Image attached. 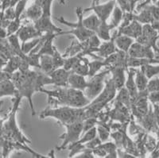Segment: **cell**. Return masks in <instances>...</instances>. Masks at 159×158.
<instances>
[{
  "label": "cell",
  "instance_id": "cell-11",
  "mask_svg": "<svg viewBox=\"0 0 159 158\" xmlns=\"http://www.w3.org/2000/svg\"><path fill=\"white\" fill-rule=\"evenodd\" d=\"M148 91L139 92V96L135 102L131 105L133 113L137 118L141 119L148 114Z\"/></svg>",
  "mask_w": 159,
  "mask_h": 158
},
{
  "label": "cell",
  "instance_id": "cell-31",
  "mask_svg": "<svg viewBox=\"0 0 159 158\" xmlns=\"http://www.w3.org/2000/svg\"><path fill=\"white\" fill-rule=\"evenodd\" d=\"M111 17V22H109V24H110L111 26L112 27V29H116V28L119 27V25H121L122 22H123V17H124V12H123V10L116 4V7H115L114 8V11L112 12V15Z\"/></svg>",
  "mask_w": 159,
  "mask_h": 158
},
{
  "label": "cell",
  "instance_id": "cell-40",
  "mask_svg": "<svg viewBox=\"0 0 159 158\" xmlns=\"http://www.w3.org/2000/svg\"><path fill=\"white\" fill-rule=\"evenodd\" d=\"M96 123H97L96 117H91V118H88V119H85L83 122V133L95 127L96 126L95 124H96Z\"/></svg>",
  "mask_w": 159,
  "mask_h": 158
},
{
  "label": "cell",
  "instance_id": "cell-8",
  "mask_svg": "<svg viewBox=\"0 0 159 158\" xmlns=\"http://www.w3.org/2000/svg\"><path fill=\"white\" fill-rule=\"evenodd\" d=\"M66 132L64 134L60 136V139H62L63 142L59 147L58 150L67 149L68 146L72 143L77 142L83 134V122H76L71 124L65 125Z\"/></svg>",
  "mask_w": 159,
  "mask_h": 158
},
{
  "label": "cell",
  "instance_id": "cell-18",
  "mask_svg": "<svg viewBox=\"0 0 159 158\" xmlns=\"http://www.w3.org/2000/svg\"><path fill=\"white\" fill-rule=\"evenodd\" d=\"M0 96L2 99L5 96H12L17 98L19 95V92L11 79L0 81Z\"/></svg>",
  "mask_w": 159,
  "mask_h": 158
},
{
  "label": "cell",
  "instance_id": "cell-36",
  "mask_svg": "<svg viewBox=\"0 0 159 158\" xmlns=\"http://www.w3.org/2000/svg\"><path fill=\"white\" fill-rule=\"evenodd\" d=\"M42 36H43V35H42ZM42 36L40 37V38H34V39L32 40H30V41L26 42L25 43L22 44V48L24 53L26 54V55L30 53V52L39 45V43L41 42V41H42Z\"/></svg>",
  "mask_w": 159,
  "mask_h": 158
},
{
  "label": "cell",
  "instance_id": "cell-5",
  "mask_svg": "<svg viewBox=\"0 0 159 158\" xmlns=\"http://www.w3.org/2000/svg\"><path fill=\"white\" fill-rule=\"evenodd\" d=\"M84 11H83L81 7H76V15L78 18L77 22H68L63 17L61 18H57L56 20L58 21L60 23L64 24L66 26L71 28V30L69 31H62L61 33L58 34V35H63V34H72L74 35L79 42H86L89 38L96 33L92 32V31L89 30L87 28H85L83 23V15Z\"/></svg>",
  "mask_w": 159,
  "mask_h": 158
},
{
  "label": "cell",
  "instance_id": "cell-27",
  "mask_svg": "<svg viewBox=\"0 0 159 158\" xmlns=\"http://www.w3.org/2000/svg\"><path fill=\"white\" fill-rule=\"evenodd\" d=\"M40 69L44 73L49 75L53 70H55L52 57L50 55L43 54L40 56Z\"/></svg>",
  "mask_w": 159,
  "mask_h": 158
},
{
  "label": "cell",
  "instance_id": "cell-14",
  "mask_svg": "<svg viewBox=\"0 0 159 158\" xmlns=\"http://www.w3.org/2000/svg\"><path fill=\"white\" fill-rule=\"evenodd\" d=\"M70 74L71 71L66 70L65 68H60L52 71L49 75L53 82V85L60 88H69Z\"/></svg>",
  "mask_w": 159,
  "mask_h": 158
},
{
  "label": "cell",
  "instance_id": "cell-19",
  "mask_svg": "<svg viewBox=\"0 0 159 158\" xmlns=\"http://www.w3.org/2000/svg\"><path fill=\"white\" fill-rule=\"evenodd\" d=\"M118 50L119 49H117L116 43H115L114 38H112L110 41L102 42L100 46L98 48L96 53H97L99 57L105 59V58H107V56H109L111 54L117 52Z\"/></svg>",
  "mask_w": 159,
  "mask_h": 158
},
{
  "label": "cell",
  "instance_id": "cell-58",
  "mask_svg": "<svg viewBox=\"0 0 159 158\" xmlns=\"http://www.w3.org/2000/svg\"><path fill=\"white\" fill-rule=\"evenodd\" d=\"M27 1H30V0H27Z\"/></svg>",
  "mask_w": 159,
  "mask_h": 158
},
{
  "label": "cell",
  "instance_id": "cell-52",
  "mask_svg": "<svg viewBox=\"0 0 159 158\" xmlns=\"http://www.w3.org/2000/svg\"><path fill=\"white\" fill-rule=\"evenodd\" d=\"M34 3L37 4V5L41 6V7H42V6L44 5V3H45L46 0H34Z\"/></svg>",
  "mask_w": 159,
  "mask_h": 158
},
{
  "label": "cell",
  "instance_id": "cell-4",
  "mask_svg": "<svg viewBox=\"0 0 159 158\" xmlns=\"http://www.w3.org/2000/svg\"><path fill=\"white\" fill-rule=\"evenodd\" d=\"M22 99V98L21 96L15 98V100L13 102L12 110L10 115H8V118L6 119L5 122L2 119L1 138L13 142H20L27 146V144L30 143V141L26 137H25V135L20 130L16 121V114Z\"/></svg>",
  "mask_w": 159,
  "mask_h": 158
},
{
  "label": "cell",
  "instance_id": "cell-25",
  "mask_svg": "<svg viewBox=\"0 0 159 158\" xmlns=\"http://www.w3.org/2000/svg\"><path fill=\"white\" fill-rule=\"evenodd\" d=\"M7 39L15 56H20V57L26 59L27 55L24 53L23 51H22V44H20L19 42H21V41H20L19 38H18V36L17 35V34L10 35V36H8Z\"/></svg>",
  "mask_w": 159,
  "mask_h": 158
},
{
  "label": "cell",
  "instance_id": "cell-53",
  "mask_svg": "<svg viewBox=\"0 0 159 158\" xmlns=\"http://www.w3.org/2000/svg\"><path fill=\"white\" fill-rule=\"evenodd\" d=\"M129 2H130V6H131L132 11H134V7H135V3H134V0H129Z\"/></svg>",
  "mask_w": 159,
  "mask_h": 158
},
{
  "label": "cell",
  "instance_id": "cell-2",
  "mask_svg": "<svg viewBox=\"0 0 159 158\" xmlns=\"http://www.w3.org/2000/svg\"><path fill=\"white\" fill-rule=\"evenodd\" d=\"M48 95L49 103L53 106H66L71 107L82 108L87 106L91 100L84 93L83 91L71 88H58L49 91L42 88L41 92Z\"/></svg>",
  "mask_w": 159,
  "mask_h": 158
},
{
  "label": "cell",
  "instance_id": "cell-44",
  "mask_svg": "<svg viewBox=\"0 0 159 158\" xmlns=\"http://www.w3.org/2000/svg\"><path fill=\"white\" fill-rule=\"evenodd\" d=\"M145 7H147L151 12V15L154 18V22L155 21H159V7L155 5H147Z\"/></svg>",
  "mask_w": 159,
  "mask_h": 158
},
{
  "label": "cell",
  "instance_id": "cell-39",
  "mask_svg": "<svg viewBox=\"0 0 159 158\" xmlns=\"http://www.w3.org/2000/svg\"><path fill=\"white\" fill-rule=\"evenodd\" d=\"M143 67H144L145 72H146L149 79H151L153 76L159 73V65H147Z\"/></svg>",
  "mask_w": 159,
  "mask_h": 158
},
{
  "label": "cell",
  "instance_id": "cell-50",
  "mask_svg": "<svg viewBox=\"0 0 159 158\" xmlns=\"http://www.w3.org/2000/svg\"><path fill=\"white\" fill-rule=\"evenodd\" d=\"M118 155H119L120 157H125V158H134L135 157V156L133 154H130V153H123V152H120L119 150H118Z\"/></svg>",
  "mask_w": 159,
  "mask_h": 158
},
{
  "label": "cell",
  "instance_id": "cell-12",
  "mask_svg": "<svg viewBox=\"0 0 159 158\" xmlns=\"http://www.w3.org/2000/svg\"><path fill=\"white\" fill-rule=\"evenodd\" d=\"M154 49L150 47L146 46L144 45L139 43L135 41L130 50L128 51V55L131 58H154Z\"/></svg>",
  "mask_w": 159,
  "mask_h": 158
},
{
  "label": "cell",
  "instance_id": "cell-13",
  "mask_svg": "<svg viewBox=\"0 0 159 158\" xmlns=\"http://www.w3.org/2000/svg\"><path fill=\"white\" fill-rule=\"evenodd\" d=\"M143 24H141L136 20H133L130 24L126 26L123 27V28H119L118 31H116V34H114V36L123 34V35H127V36L134 38L136 41V39L141 36L143 34Z\"/></svg>",
  "mask_w": 159,
  "mask_h": 158
},
{
  "label": "cell",
  "instance_id": "cell-33",
  "mask_svg": "<svg viewBox=\"0 0 159 158\" xmlns=\"http://www.w3.org/2000/svg\"><path fill=\"white\" fill-rule=\"evenodd\" d=\"M112 29H113L112 27L108 22H101V25H99V29H97L96 34L102 41L107 42V41H110L112 38V36L111 35V31Z\"/></svg>",
  "mask_w": 159,
  "mask_h": 158
},
{
  "label": "cell",
  "instance_id": "cell-55",
  "mask_svg": "<svg viewBox=\"0 0 159 158\" xmlns=\"http://www.w3.org/2000/svg\"><path fill=\"white\" fill-rule=\"evenodd\" d=\"M157 1H159V0H152V2H154V3H155V2H157Z\"/></svg>",
  "mask_w": 159,
  "mask_h": 158
},
{
  "label": "cell",
  "instance_id": "cell-7",
  "mask_svg": "<svg viewBox=\"0 0 159 158\" xmlns=\"http://www.w3.org/2000/svg\"><path fill=\"white\" fill-rule=\"evenodd\" d=\"M111 72V69H107L102 72H99L96 75L89 78L87 88L84 90L85 95L91 101L94 100L104 88L106 84V77Z\"/></svg>",
  "mask_w": 159,
  "mask_h": 158
},
{
  "label": "cell",
  "instance_id": "cell-6",
  "mask_svg": "<svg viewBox=\"0 0 159 158\" xmlns=\"http://www.w3.org/2000/svg\"><path fill=\"white\" fill-rule=\"evenodd\" d=\"M53 0H46L44 5L42 6L43 14L42 17L34 22V25L39 31L43 34H60L61 33L62 29L57 26L51 19V7Z\"/></svg>",
  "mask_w": 159,
  "mask_h": 158
},
{
  "label": "cell",
  "instance_id": "cell-15",
  "mask_svg": "<svg viewBox=\"0 0 159 158\" xmlns=\"http://www.w3.org/2000/svg\"><path fill=\"white\" fill-rule=\"evenodd\" d=\"M17 35L19 38L22 45L30 40L42 37L43 35V33L38 30L34 26V25L33 24V25H22L19 30L17 33Z\"/></svg>",
  "mask_w": 159,
  "mask_h": 158
},
{
  "label": "cell",
  "instance_id": "cell-32",
  "mask_svg": "<svg viewBox=\"0 0 159 158\" xmlns=\"http://www.w3.org/2000/svg\"><path fill=\"white\" fill-rule=\"evenodd\" d=\"M21 61H22V57L18 56H13L7 61V63L2 67V71H5V72H10L11 74L15 73V72L19 70Z\"/></svg>",
  "mask_w": 159,
  "mask_h": 158
},
{
  "label": "cell",
  "instance_id": "cell-47",
  "mask_svg": "<svg viewBox=\"0 0 159 158\" xmlns=\"http://www.w3.org/2000/svg\"><path fill=\"white\" fill-rule=\"evenodd\" d=\"M148 99L152 103L156 104L157 102H159V91L158 92H150L148 95Z\"/></svg>",
  "mask_w": 159,
  "mask_h": 158
},
{
  "label": "cell",
  "instance_id": "cell-24",
  "mask_svg": "<svg viewBox=\"0 0 159 158\" xmlns=\"http://www.w3.org/2000/svg\"><path fill=\"white\" fill-rule=\"evenodd\" d=\"M1 61H2V67H3L7 61L12 57L15 56L12 50L11 45L8 42L7 38L1 39Z\"/></svg>",
  "mask_w": 159,
  "mask_h": 158
},
{
  "label": "cell",
  "instance_id": "cell-16",
  "mask_svg": "<svg viewBox=\"0 0 159 158\" xmlns=\"http://www.w3.org/2000/svg\"><path fill=\"white\" fill-rule=\"evenodd\" d=\"M127 78L125 84V88H127V92L130 95L131 103L133 104L139 96V89L135 83V72L136 69L134 68H130L127 69ZM131 104V105H132Z\"/></svg>",
  "mask_w": 159,
  "mask_h": 158
},
{
  "label": "cell",
  "instance_id": "cell-35",
  "mask_svg": "<svg viewBox=\"0 0 159 158\" xmlns=\"http://www.w3.org/2000/svg\"><path fill=\"white\" fill-rule=\"evenodd\" d=\"M89 78L92 77L96 75V74L99 73V71L101 70V68L105 67L104 62L103 61H100L99 59L95 60V61H89Z\"/></svg>",
  "mask_w": 159,
  "mask_h": 158
},
{
  "label": "cell",
  "instance_id": "cell-41",
  "mask_svg": "<svg viewBox=\"0 0 159 158\" xmlns=\"http://www.w3.org/2000/svg\"><path fill=\"white\" fill-rule=\"evenodd\" d=\"M27 0H21L15 6V18H21L25 11V6L27 3Z\"/></svg>",
  "mask_w": 159,
  "mask_h": 158
},
{
  "label": "cell",
  "instance_id": "cell-42",
  "mask_svg": "<svg viewBox=\"0 0 159 158\" xmlns=\"http://www.w3.org/2000/svg\"><path fill=\"white\" fill-rule=\"evenodd\" d=\"M97 133H98V135H99V138L101 139V141L103 142H106V141L108 139L109 135H110V132H109L108 129L103 126H98Z\"/></svg>",
  "mask_w": 159,
  "mask_h": 158
},
{
  "label": "cell",
  "instance_id": "cell-3",
  "mask_svg": "<svg viewBox=\"0 0 159 158\" xmlns=\"http://www.w3.org/2000/svg\"><path fill=\"white\" fill-rule=\"evenodd\" d=\"M40 119L53 118L64 126L76 122H84L87 119L85 107L76 108L59 106L55 108H47L40 114Z\"/></svg>",
  "mask_w": 159,
  "mask_h": 158
},
{
  "label": "cell",
  "instance_id": "cell-10",
  "mask_svg": "<svg viewBox=\"0 0 159 158\" xmlns=\"http://www.w3.org/2000/svg\"><path fill=\"white\" fill-rule=\"evenodd\" d=\"M116 5V0H111L109 2L103 4H96L95 6H91L84 10V12L89 11H93L94 13L99 17L101 22H107L110 17L111 16L112 12Z\"/></svg>",
  "mask_w": 159,
  "mask_h": 158
},
{
  "label": "cell",
  "instance_id": "cell-57",
  "mask_svg": "<svg viewBox=\"0 0 159 158\" xmlns=\"http://www.w3.org/2000/svg\"><path fill=\"white\" fill-rule=\"evenodd\" d=\"M61 1L62 4H65V0H61Z\"/></svg>",
  "mask_w": 159,
  "mask_h": 158
},
{
  "label": "cell",
  "instance_id": "cell-20",
  "mask_svg": "<svg viewBox=\"0 0 159 158\" xmlns=\"http://www.w3.org/2000/svg\"><path fill=\"white\" fill-rule=\"evenodd\" d=\"M112 38H114L115 43H116L117 49L125 52H128L130 47L135 42V40L134 38L127 36V35H123V34H119L117 36L113 35Z\"/></svg>",
  "mask_w": 159,
  "mask_h": 158
},
{
  "label": "cell",
  "instance_id": "cell-28",
  "mask_svg": "<svg viewBox=\"0 0 159 158\" xmlns=\"http://www.w3.org/2000/svg\"><path fill=\"white\" fill-rule=\"evenodd\" d=\"M83 23L85 28L89 30L96 33L99 29V25H101V21L96 14H92L90 16L87 17L83 19Z\"/></svg>",
  "mask_w": 159,
  "mask_h": 158
},
{
  "label": "cell",
  "instance_id": "cell-21",
  "mask_svg": "<svg viewBox=\"0 0 159 158\" xmlns=\"http://www.w3.org/2000/svg\"><path fill=\"white\" fill-rule=\"evenodd\" d=\"M87 86L88 81L85 79V76L71 72L69 79V88L84 92L85 89L87 88Z\"/></svg>",
  "mask_w": 159,
  "mask_h": 158
},
{
  "label": "cell",
  "instance_id": "cell-22",
  "mask_svg": "<svg viewBox=\"0 0 159 158\" xmlns=\"http://www.w3.org/2000/svg\"><path fill=\"white\" fill-rule=\"evenodd\" d=\"M58 36V34H45L44 35L45 40L42 44V46L41 47L39 52H38L40 56L43 55V54H47L52 56V54L54 52L55 46L53 45V40Z\"/></svg>",
  "mask_w": 159,
  "mask_h": 158
},
{
  "label": "cell",
  "instance_id": "cell-54",
  "mask_svg": "<svg viewBox=\"0 0 159 158\" xmlns=\"http://www.w3.org/2000/svg\"><path fill=\"white\" fill-rule=\"evenodd\" d=\"M99 1V0H92V6H95V5H96V4H98Z\"/></svg>",
  "mask_w": 159,
  "mask_h": 158
},
{
  "label": "cell",
  "instance_id": "cell-43",
  "mask_svg": "<svg viewBox=\"0 0 159 158\" xmlns=\"http://www.w3.org/2000/svg\"><path fill=\"white\" fill-rule=\"evenodd\" d=\"M147 91H148L149 92H158L159 91V79L158 78L150 79V80L149 81L148 86H147Z\"/></svg>",
  "mask_w": 159,
  "mask_h": 158
},
{
  "label": "cell",
  "instance_id": "cell-34",
  "mask_svg": "<svg viewBox=\"0 0 159 158\" xmlns=\"http://www.w3.org/2000/svg\"><path fill=\"white\" fill-rule=\"evenodd\" d=\"M119 93L116 95V98H115V102H118V103H121V104L124 105L129 109L131 108V100H130V95H129L128 92H127V88H123L119 91H118Z\"/></svg>",
  "mask_w": 159,
  "mask_h": 158
},
{
  "label": "cell",
  "instance_id": "cell-38",
  "mask_svg": "<svg viewBox=\"0 0 159 158\" xmlns=\"http://www.w3.org/2000/svg\"><path fill=\"white\" fill-rule=\"evenodd\" d=\"M21 26H22L21 25V18H15V19L12 20L10 25L7 28L8 36L17 34L20 28H21Z\"/></svg>",
  "mask_w": 159,
  "mask_h": 158
},
{
  "label": "cell",
  "instance_id": "cell-9",
  "mask_svg": "<svg viewBox=\"0 0 159 158\" xmlns=\"http://www.w3.org/2000/svg\"><path fill=\"white\" fill-rule=\"evenodd\" d=\"M159 38L158 31L152 25V24L143 25V34L136 39L139 43L148 46L154 49V52H159V49L157 46V41Z\"/></svg>",
  "mask_w": 159,
  "mask_h": 158
},
{
  "label": "cell",
  "instance_id": "cell-49",
  "mask_svg": "<svg viewBox=\"0 0 159 158\" xmlns=\"http://www.w3.org/2000/svg\"><path fill=\"white\" fill-rule=\"evenodd\" d=\"M1 2H2V5H1V7H2V12H4L6 10L11 7V0H1Z\"/></svg>",
  "mask_w": 159,
  "mask_h": 158
},
{
  "label": "cell",
  "instance_id": "cell-29",
  "mask_svg": "<svg viewBox=\"0 0 159 158\" xmlns=\"http://www.w3.org/2000/svg\"><path fill=\"white\" fill-rule=\"evenodd\" d=\"M43 14V9L41 6L37 5L34 3L31 5L26 11H25V17L32 21L33 22H35L38 21Z\"/></svg>",
  "mask_w": 159,
  "mask_h": 158
},
{
  "label": "cell",
  "instance_id": "cell-48",
  "mask_svg": "<svg viewBox=\"0 0 159 158\" xmlns=\"http://www.w3.org/2000/svg\"><path fill=\"white\" fill-rule=\"evenodd\" d=\"M13 74L10 73V72H5V71H1V81L7 80V79H12Z\"/></svg>",
  "mask_w": 159,
  "mask_h": 158
},
{
  "label": "cell",
  "instance_id": "cell-51",
  "mask_svg": "<svg viewBox=\"0 0 159 158\" xmlns=\"http://www.w3.org/2000/svg\"><path fill=\"white\" fill-rule=\"evenodd\" d=\"M8 38V34L7 29L4 28H1V39H4V38Z\"/></svg>",
  "mask_w": 159,
  "mask_h": 158
},
{
  "label": "cell",
  "instance_id": "cell-23",
  "mask_svg": "<svg viewBox=\"0 0 159 158\" xmlns=\"http://www.w3.org/2000/svg\"><path fill=\"white\" fill-rule=\"evenodd\" d=\"M149 78L145 72L144 67L142 66L140 68L136 69L135 72V83L139 92H144L147 90V86L149 84Z\"/></svg>",
  "mask_w": 159,
  "mask_h": 158
},
{
  "label": "cell",
  "instance_id": "cell-37",
  "mask_svg": "<svg viewBox=\"0 0 159 158\" xmlns=\"http://www.w3.org/2000/svg\"><path fill=\"white\" fill-rule=\"evenodd\" d=\"M52 61H53V65H54V68H64V65L65 63V56H62L61 54L60 53L59 51L55 48V50L53 54H52Z\"/></svg>",
  "mask_w": 159,
  "mask_h": 158
},
{
  "label": "cell",
  "instance_id": "cell-1",
  "mask_svg": "<svg viewBox=\"0 0 159 158\" xmlns=\"http://www.w3.org/2000/svg\"><path fill=\"white\" fill-rule=\"evenodd\" d=\"M11 80L19 92V95L23 99L26 98L29 102L30 106L32 111V115L34 116V106L33 102L32 97L37 92H41L45 85H53L52 79L49 75L45 73H38L34 71L27 70L25 72L18 70L13 73Z\"/></svg>",
  "mask_w": 159,
  "mask_h": 158
},
{
  "label": "cell",
  "instance_id": "cell-17",
  "mask_svg": "<svg viewBox=\"0 0 159 158\" xmlns=\"http://www.w3.org/2000/svg\"><path fill=\"white\" fill-rule=\"evenodd\" d=\"M127 69V68L124 67H116V68H111V73L112 75L111 79L118 91L125 87V84L127 80V78H126Z\"/></svg>",
  "mask_w": 159,
  "mask_h": 158
},
{
  "label": "cell",
  "instance_id": "cell-30",
  "mask_svg": "<svg viewBox=\"0 0 159 158\" xmlns=\"http://www.w3.org/2000/svg\"><path fill=\"white\" fill-rule=\"evenodd\" d=\"M134 20H136L143 25L145 24H152L154 22V18L152 16L151 12L147 7H144L139 11L138 15L134 14Z\"/></svg>",
  "mask_w": 159,
  "mask_h": 158
},
{
  "label": "cell",
  "instance_id": "cell-56",
  "mask_svg": "<svg viewBox=\"0 0 159 158\" xmlns=\"http://www.w3.org/2000/svg\"><path fill=\"white\" fill-rule=\"evenodd\" d=\"M139 1H140V0H134V3H137L138 2H139Z\"/></svg>",
  "mask_w": 159,
  "mask_h": 158
},
{
  "label": "cell",
  "instance_id": "cell-46",
  "mask_svg": "<svg viewBox=\"0 0 159 158\" xmlns=\"http://www.w3.org/2000/svg\"><path fill=\"white\" fill-rule=\"evenodd\" d=\"M92 151H93V153L95 154V156H97L99 157H106L107 155V152L103 148L99 147V146L96 147V149H92Z\"/></svg>",
  "mask_w": 159,
  "mask_h": 158
},
{
  "label": "cell",
  "instance_id": "cell-26",
  "mask_svg": "<svg viewBox=\"0 0 159 158\" xmlns=\"http://www.w3.org/2000/svg\"><path fill=\"white\" fill-rule=\"evenodd\" d=\"M89 60L87 58L84 57V56H82L81 54H80V56L79 60L77 61L76 65H74V67L72 68L71 72L80 74V75H82L84 76H88L89 72Z\"/></svg>",
  "mask_w": 159,
  "mask_h": 158
},
{
  "label": "cell",
  "instance_id": "cell-45",
  "mask_svg": "<svg viewBox=\"0 0 159 158\" xmlns=\"http://www.w3.org/2000/svg\"><path fill=\"white\" fill-rule=\"evenodd\" d=\"M77 158H93L95 157V154L93 153L92 149H85L82 152L78 153L77 156H76Z\"/></svg>",
  "mask_w": 159,
  "mask_h": 158
}]
</instances>
